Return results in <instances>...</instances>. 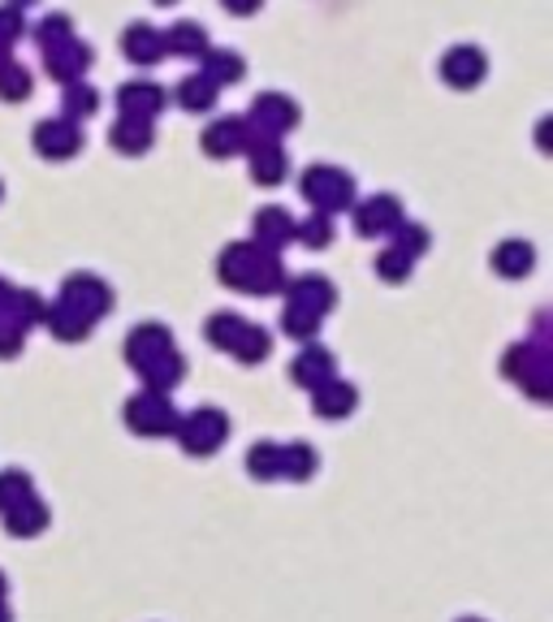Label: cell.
Wrapping results in <instances>:
<instances>
[{"label": "cell", "instance_id": "6da1fadb", "mask_svg": "<svg viewBox=\"0 0 553 622\" xmlns=\"http://www.w3.org/2000/svg\"><path fill=\"white\" fill-rule=\"evenodd\" d=\"M217 277H221L225 290L259 294V298L282 294L286 290V282H290L282 256H277V251H264L256 238H251V243H229L221 251V259H217Z\"/></svg>", "mask_w": 553, "mask_h": 622}, {"label": "cell", "instance_id": "7a4b0ae2", "mask_svg": "<svg viewBox=\"0 0 553 622\" xmlns=\"http://www.w3.org/2000/svg\"><path fill=\"white\" fill-rule=\"evenodd\" d=\"M502 372H506V381H515L519 389H527L536 403H545L553 394L550 342H515V346L502 355Z\"/></svg>", "mask_w": 553, "mask_h": 622}, {"label": "cell", "instance_id": "3957f363", "mask_svg": "<svg viewBox=\"0 0 553 622\" xmlns=\"http://www.w3.org/2000/svg\"><path fill=\"white\" fill-rule=\"evenodd\" d=\"M298 190H303V199H307L316 213H325V217L346 213V208L355 204V178H350L346 169H333V165H312V169L303 174Z\"/></svg>", "mask_w": 553, "mask_h": 622}, {"label": "cell", "instance_id": "277c9868", "mask_svg": "<svg viewBox=\"0 0 553 622\" xmlns=\"http://www.w3.org/2000/svg\"><path fill=\"white\" fill-rule=\"evenodd\" d=\"M174 437H178V445H182L190 458H208V454H217L225 441H229V419H225V411H217V406H199L190 415H178Z\"/></svg>", "mask_w": 553, "mask_h": 622}, {"label": "cell", "instance_id": "5b68a950", "mask_svg": "<svg viewBox=\"0 0 553 622\" xmlns=\"http://www.w3.org/2000/svg\"><path fill=\"white\" fill-rule=\"evenodd\" d=\"M126 428L139 433V437H174L178 428V411L169 403V394H156V389H144L126 403Z\"/></svg>", "mask_w": 553, "mask_h": 622}, {"label": "cell", "instance_id": "8992f818", "mask_svg": "<svg viewBox=\"0 0 553 622\" xmlns=\"http://www.w3.org/2000/svg\"><path fill=\"white\" fill-rule=\"evenodd\" d=\"M355 213V229L364 238H389L398 225H403V199L398 195H372L364 204H350Z\"/></svg>", "mask_w": 553, "mask_h": 622}, {"label": "cell", "instance_id": "52a82bcc", "mask_svg": "<svg viewBox=\"0 0 553 622\" xmlns=\"http://www.w3.org/2000/svg\"><path fill=\"white\" fill-rule=\"evenodd\" d=\"M61 303L78 307V312L91 316V320H105L112 312V290L105 286V277H96V273H75V277H66V286H61Z\"/></svg>", "mask_w": 553, "mask_h": 622}, {"label": "cell", "instance_id": "ba28073f", "mask_svg": "<svg viewBox=\"0 0 553 622\" xmlns=\"http://www.w3.org/2000/svg\"><path fill=\"white\" fill-rule=\"evenodd\" d=\"M247 126H251V130H259V135H273V139H282V135H290V130L298 126V105L290 100V96L264 91V96H256V105H251Z\"/></svg>", "mask_w": 553, "mask_h": 622}, {"label": "cell", "instance_id": "9c48e42d", "mask_svg": "<svg viewBox=\"0 0 553 622\" xmlns=\"http://www.w3.org/2000/svg\"><path fill=\"white\" fill-rule=\"evenodd\" d=\"M31 144L43 160H70L82 151V130H78V121L70 117H48V121H39L36 135H31Z\"/></svg>", "mask_w": 553, "mask_h": 622}, {"label": "cell", "instance_id": "30bf717a", "mask_svg": "<svg viewBox=\"0 0 553 622\" xmlns=\"http://www.w3.org/2000/svg\"><path fill=\"white\" fill-rule=\"evenodd\" d=\"M484 73H488V57L472 48V43H458V48H450L442 57V78L454 87V91H472L484 82Z\"/></svg>", "mask_w": 553, "mask_h": 622}, {"label": "cell", "instance_id": "8fae6325", "mask_svg": "<svg viewBox=\"0 0 553 622\" xmlns=\"http://www.w3.org/2000/svg\"><path fill=\"white\" fill-rule=\"evenodd\" d=\"M282 294H286V303L307 307V312H316V316H329L333 303H337V290H333V282L325 277V273H303V277H290Z\"/></svg>", "mask_w": 553, "mask_h": 622}, {"label": "cell", "instance_id": "7c38bea8", "mask_svg": "<svg viewBox=\"0 0 553 622\" xmlns=\"http://www.w3.org/2000/svg\"><path fill=\"white\" fill-rule=\"evenodd\" d=\"M169 351H174V333L165 329V325H139L126 337V364L135 367V372H144V367L156 364Z\"/></svg>", "mask_w": 553, "mask_h": 622}, {"label": "cell", "instance_id": "4fadbf2b", "mask_svg": "<svg viewBox=\"0 0 553 622\" xmlns=\"http://www.w3.org/2000/svg\"><path fill=\"white\" fill-rule=\"evenodd\" d=\"M43 70L66 87V82H75V78H82V73L91 70V48L78 36H70L66 43H57V48L43 52Z\"/></svg>", "mask_w": 553, "mask_h": 622}, {"label": "cell", "instance_id": "5bb4252c", "mask_svg": "<svg viewBox=\"0 0 553 622\" xmlns=\"http://www.w3.org/2000/svg\"><path fill=\"white\" fill-rule=\"evenodd\" d=\"M169 105V96H165V87H156L151 78H130V82H121L117 87V109L126 112V117H156V112Z\"/></svg>", "mask_w": 553, "mask_h": 622}, {"label": "cell", "instance_id": "9a60e30c", "mask_svg": "<svg viewBox=\"0 0 553 622\" xmlns=\"http://www.w3.org/2000/svg\"><path fill=\"white\" fill-rule=\"evenodd\" d=\"M329 376H337L333 351L316 346V342H307V346L295 355V364H290V381H295L298 389H316V385H325Z\"/></svg>", "mask_w": 553, "mask_h": 622}, {"label": "cell", "instance_id": "2e32d148", "mask_svg": "<svg viewBox=\"0 0 553 622\" xmlns=\"http://www.w3.org/2000/svg\"><path fill=\"white\" fill-rule=\"evenodd\" d=\"M312 406H316L320 419H346L359 406V389L350 381H342V376H329L325 385L312 389Z\"/></svg>", "mask_w": 553, "mask_h": 622}, {"label": "cell", "instance_id": "e0dca14e", "mask_svg": "<svg viewBox=\"0 0 553 622\" xmlns=\"http://www.w3.org/2000/svg\"><path fill=\"white\" fill-rule=\"evenodd\" d=\"M121 52H126L130 66L148 70V66H156V61L165 57V31H156L148 22H135V27H126V36H121Z\"/></svg>", "mask_w": 553, "mask_h": 622}, {"label": "cell", "instance_id": "ac0fdd59", "mask_svg": "<svg viewBox=\"0 0 553 622\" xmlns=\"http://www.w3.org/2000/svg\"><path fill=\"white\" fill-rule=\"evenodd\" d=\"M43 325H48V333H52L57 342H66V346L87 342V337H91V329H96V320H91V316H82L78 307L61 303V298H57V303L43 312Z\"/></svg>", "mask_w": 553, "mask_h": 622}, {"label": "cell", "instance_id": "d6986e66", "mask_svg": "<svg viewBox=\"0 0 553 622\" xmlns=\"http://www.w3.org/2000/svg\"><path fill=\"white\" fill-rule=\"evenodd\" d=\"M204 151L217 156V160H229V156H243L247 151V121L243 117H221L204 130Z\"/></svg>", "mask_w": 553, "mask_h": 622}, {"label": "cell", "instance_id": "ffe728a7", "mask_svg": "<svg viewBox=\"0 0 553 622\" xmlns=\"http://www.w3.org/2000/svg\"><path fill=\"white\" fill-rule=\"evenodd\" d=\"M295 225L298 220L286 213V208H259L256 213V243L264 251H277L282 256V247H290L295 243Z\"/></svg>", "mask_w": 553, "mask_h": 622}, {"label": "cell", "instance_id": "44dd1931", "mask_svg": "<svg viewBox=\"0 0 553 622\" xmlns=\"http://www.w3.org/2000/svg\"><path fill=\"white\" fill-rule=\"evenodd\" d=\"M109 144L121 151V156H144L151 147V121L148 117H117L109 130Z\"/></svg>", "mask_w": 553, "mask_h": 622}, {"label": "cell", "instance_id": "7402d4cb", "mask_svg": "<svg viewBox=\"0 0 553 622\" xmlns=\"http://www.w3.org/2000/svg\"><path fill=\"white\" fill-rule=\"evenodd\" d=\"M144 389H156V394H174L178 385H182V376H186V355L174 346L169 355H160L156 364H148L144 372Z\"/></svg>", "mask_w": 553, "mask_h": 622}, {"label": "cell", "instance_id": "603a6c76", "mask_svg": "<svg viewBox=\"0 0 553 622\" xmlns=\"http://www.w3.org/2000/svg\"><path fill=\"white\" fill-rule=\"evenodd\" d=\"M199 66H204V78L217 82V87H229L247 73V61L234 52V48H204L199 52Z\"/></svg>", "mask_w": 553, "mask_h": 622}, {"label": "cell", "instance_id": "cb8c5ba5", "mask_svg": "<svg viewBox=\"0 0 553 622\" xmlns=\"http://www.w3.org/2000/svg\"><path fill=\"white\" fill-rule=\"evenodd\" d=\"M0 523H4L9 536L31 541V536H39V532L48 527V506H43L39 497H31V502H22V506H13V511L0 514Z\"/></svg>", "mask_w": 553, "mask_h": 622}, {"label": "cell", "instance_id": "d4e9b609", "mask_svg": "<svg viewBox=\"0 0 553 622\" xmlns=\"http://www.w3.org/2000/svg\"><path fill=\"white\" fill-rule=\"evenodd\" d=\"M493 268L502 273V277H527L532 268H536V251H532V243H523V238H506V243H497V251H493Z\"/></svg>", "mask_w": 553, "mask_h": 622}, {"label": "cell", "instance_id": "484cf974", "mask_svg": "<svg viewBox=\"0 0 553 622\" xmlns=\"http://www.w3.org/2000/svg\"><path fill=\"white\" fill-rule=\"evenodd\" d=\"M247 156H251V178H256V186H277L290 174V160H286L282 144H264L256 151H247Z\"/></svg>", "mask_w": 553, "mask_h": 622}, {"label": "cell", "instance_id": "4316f807", "mask_svg": "<svg viewBox=\"0 0 553 622\" xmlns=\"http://www.w3.org/2000/svg\"><path fill=\"white\" fill-rule=\"evenodd\" d=\"M268 351H273V333L268 329H259V325H243V333L234 337V346L225 351V355H234L238 364H264L268 359Z\"/></svg>", "mask_w": 553, "mask_h": 622}, {"label": "cell", "instance_id": "83f0119b", "mask_svg": "<svg viewBox=\"0 0 553 622\" xmlns=\"http://www.w3.org/2000/svg\"><path fill=\"white\" fill-rule=\"evenodd\" d=\"M217 96H221V87H217V82H208L204 73H190V78H182V82H178V91H174V100H178L186 112H208L213 105H217Z\"/></svg>", "mask_w": 553, "mask_h": 622}, {"label": "cell", "instance_id": "f1b7e54d", "mask_svg": "<svg viewBox=\"0 0 553 622\" xmlns=\"http://www.w3.org/2000/svg\"><path fill=\"white\" fill-rule=\"evenodd\" d=\"M204 48H208V36H204L199 22H174L165 31V52H174V57H195L199 61Z\"/></svg>", "mask_w": 553, "mask_h": 622}, {"label": "cell", "instance_id": "f546056e", "mask_svg": "<svg viewBox=\"0 0 553 622\" xmlns=\"http://www.w3.org/2000/svg\"><path fill=\"white\" fill-rule=\"evenodd\" d=\"M316 467H320V458H316V450L307 441L282 445V480H312Z\"/></svg>", "mask_w": 553, "mask_h": 622}, {"label": "cell", "instance_id": "4dcf8cb0", "mask_svg": "<svg viewBox=\"0 0 553 622\" xmlns=\"http://www.w3.org/2000/svg\"><path fill=\"white\" fill-rule=\"evenodd\" d=\"M96 109H100V91H96V87H87L82 78L66 82V96H61V117L82 121V117H91Z\"/></svg>", "mask_w": 553, "mask_h": 622}, {"label": "cell", "instance_id": "1f68e13d", "mask_svg": "<svg viewBox=\"0 0 553 622\" xmlns=\"http://www.w3.org/2000/svg\"><path fill=\"white\" fill-rule=\"evenodd\" d=\"M247 472L256 480H282V445L277 441H256L247 450Z\"/></svg>", "mask_w": 553, "mask_h": 622}, {"label": "cell", "instance_id": "d6a6232c", "mask_svg": "<svg viewBox=\"0 0 553 622\" xmlns=\"http://www.w3.org/2000/svg\"><path fill=\"white\" fill-rule=\"evenodd\" d=\"M36 497V480L27 476V472H0V514L13 511V506H22V502H31Z\"/></svg>", "mask_w": 553, "mask_h": 622}, {"label": "cell", "instance_id": "836d02e7", "mask_svg": "<svg viewBox=\"0 0 553 622\" xmlns=\"http://www.w3.org/2000/svg\"><path fill=\"white\" fill-rule=\"evenodd\" d=\"M320 320H325V316H316V312H307V307L286 303V312H282V333H286V337H295V342H316Z\"/></svg>", "mask_w": 553, "mask_h": 622}, {"label": "cell", "instance_id": "e575fe53", "mask_svg": "<svg viewBox=\"0 0 553 622\" xmlns=\"http://www.w3.org/2000/svg\"><path fill=\"white\" fill-rule=\"evenodd\" d=\"M243 325H247V320H243L238 312H213V316H208V325H204V337H208L217 351H229V346H234V337L243 333Z\"/></svg>", "mask_w": 553, "mask_h": 622}, {"label": "cell", "instance_id": "d590c367", "mask_svg": "<svg viewBox=\"0 0 553 622\" xmlns=\"http://www.w3.org/2000/svg\"><path fill=\"white\" fill-rule=\"evenodd\" d=\"M27 96H31V70L18 66V61H4V66H0V100H4V105H18V100H27Z\"/></svg>", "mask_w": 553, "mask_h": 622}, {"label": "cell", "instance_id": "8d00e7d4", "mask_svg": "<svg viewBox=\"0 0 553 622\" xmlns=\"http://www.w3.org/2000/svg\"><path fill=\"white\" fill-rule=\"evenodd\" d=\"M295 243L325 251V247L333 243V220L325 217V213H312L307 220H298V225H295Z\"/></svg>", "mask_w": 553, "mask_h": 622}, {"label": "cell", "instance_id": "74e56055", "mask_svg": "<svg viewBox=\"0 0 553 622\" xmlns=\"http://www.w3.org/2000/svg\"><path fill=\"white\" fill-rule=\"evenodd\" d=\"M411 268H415V259L403 256L398 247H385V251L376 256V277L389 282V286H403L406 277H411Z\"/></svg>", "mask_w": 553, "mask_h": 622}, {"label": "cell", "instance_id": "f35d334b", "mask_svg": "<svg viewBox=\"0 0 553 622\" xmlns=\"http://www.w3.org/2000/svg\"><path fill=\"white\" fill-rule=\"evenodd\" d=\"M389 238H394L389 247H398V251H403V256H411V259H419L424 251H428V229H424V225H411V220H403V225H398Z\"/></svg>", "mask_w": 553, "mask_h": 622}, {"label": "cell", "instance_id": "ab89813d", "mask_svg": "<svg viewBox=\"0 0 553 622\" xmlns=\"http://www.w3.org/2000/svg\"><path fill=\"white\" fill-rule=\"evenodd\" d=\"M75 36V22L66 18V13H48L43 22L36 27V43L48 52V48H57V43H66V39Z\"/></svg>", "mask_w": 553, "mask_h": 622}, {"label": "cell", "instance_id": "60d3db41", "mask_svg": "<svg viewBox=\"0 0 553 622\" xmlns=\"http://www.w3.org/2000/svg\"><path fill=\"white\" fill-rule=\"evenodd\" d=\"M22 36H27L22 9H13V4H0V43H4V48H13V43H18Z\"/></svg>", "mask_w": 553, "mask_h": 622}, {"label": "cell", "instance_id": "b9f144b4", "mask_svg": "<svg viewBox=\"0 0 553 622\" xmlns=\"http://www.w3.org/2000/svg\"><path fill=\"white\" fill-rule=\"evenodd\" d=\"M22 337H27V333L4 329V325H0V359H18V351H22Z\"/></svg>", "mask_w": 553, "mask_h": 622}, {"label": "cell", "instance_id": "7bdbcfd3", "mask_svg": "<svg viewBox=\"0 0 553 622\" xmlns=\"http://www.w3.org/2000/svg\"><path fill=\"white\" fill-rule=\"evenodd\" d=\"M221 4L229 9V13H234V18H251L264 0H221Z\"/></svg>", "mask_w": 553, "mask_h": 622}, {"label": "cell", "instance_id": "ee69618b", "mask_svg": "<svg viewBox=\"0 0 553 622\" xmlns=\"http://www.w3.org/2000/svg\"><path fill=\"white\" fill-rule=\"evenodd\" d=\"M9 294H13V286L0 277V316H4V307H9Z\"/></svg>", "mask_w": 553, "mask_h": 622}, {"label": "cell", "instance_id": "f6af8a7d", "mask_svg": "<svg viewBox=\"0 0 553 622\" xmlns=\"http://www.w3.org/2000/svg\"><path fill=\"white\" fill-rule=\"evenodd\" d=\"M0 622H13V614H9V605L0 601Z\"/></svg>", "mask_w": 553, "mask_h": 622}, {"label": "cell", "instance_id": "bcb514c9", "mask_svg": "<svg viewBox=\"0 0 553 622\" xmlns=\"http://www.w3.org/2000/svg\"><path fill=\"white\" fill-rule=\"evenodd\" d=\"M4 592H9V580H4V571H0V601H4Z\"/></svg>", "mask_w": 553, "mask_h": 622}, {"label": "cell", "instance_id": "7dc6e473", "mask_svg": "<svg viewBox=\"0 0 553 622\" xmlns=\"http://www.w3.org/2000/svg\"><path fill=\"white\" fill-rule=\"evenodd\" d=\"M9 4H13V9H27V4H36V0H9Z\"/></svg>", "mask_w": 553, "mask_h": 622}, {"label": "cell", "instance_id": "c3c4849f", "mask_svg": "<svg viewBox=\"0 0 553 622\" xmlns=\"http://www.w3.org/2000/svg\"><path fill=\"white\" fill-rule=\"evenodd\" d=\"M4 61H9V48H4V43H0V66H4Z\"/></svg>", "mask_w": 553, "mask_h": 622}, {"label": "cell", "instance_id": "681fc988", "mask_svg": "<svg viewBox=\"0 0 553 622\" xmlns=\"http://www.w3.org/2000/svg\"><path fill=\"white\" fill-rule=\"evenodd\" d=\"M458 622H484V619H458Z\"/></svg>", "mask_w": 553, "mask_h": 622}, {"label": "cell", "instance_id": "f907efd6", "mask_svg": "<svg viewBox=\"0 0 553 622\" xmlns=\"http://www.w3.org/2000/svg\"><path fill=\"white\" fill-rule=\"evenodd\" d=\"M156 4H174V0H156Z\"/></svg>", "mask_w": 553, "mask_h": 622}, {"label": "cell", "instance_id": "816d5d0a", "mask_svg": "<svg viewBox=\"0 0 553 622\" xmlns=\"http://www.w3.org/2000/svg\"><path fill=\"white\" fill-rule=\"evenodd\" d=\"M0 195H4V190H0Z\"/></svg>", "mask_w": 553, "mask_h": 622}]
</instances>
